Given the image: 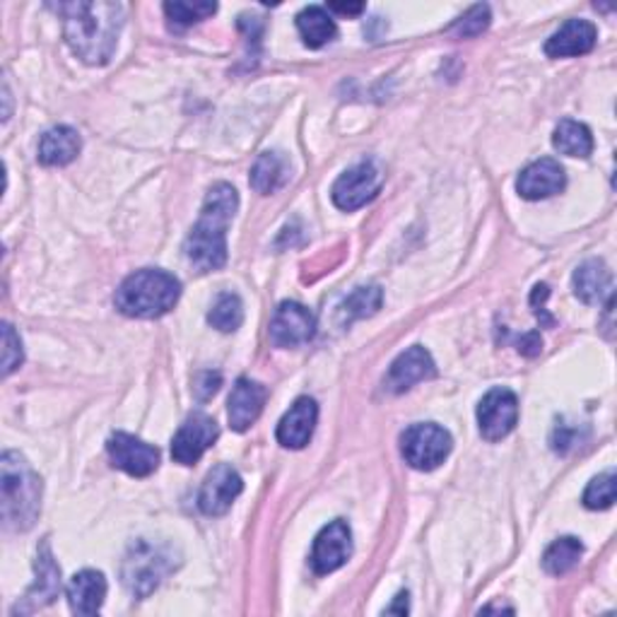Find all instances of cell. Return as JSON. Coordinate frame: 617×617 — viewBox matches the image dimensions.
I'll return each instance as SVG.
<instances>
[{
    "mask_svg": "<svg viewBox=\"0 0 617 617\" xmlns=\"http://www.w3.org/2000/svg\"><path fill=\"white\" fill-rule=\"evenodd\" d=\"M56 10L63 15L65 42L71 44L73 54L89 65L109 63L124 28L126 8L102 0L92 3L77 0V3H61Z\"/></svg>",
    "mask_w": 617,
    "mask_h": 617,
    "instance_id": "obj_1",
    "label": "cell"
},
{
    "mask_svg": "<svg viewBox=\"0 0 617 617\" xmlns=\"http://www.w3.org/2000/svg\"><path fill=\"white\" fill-rule=\"evenodd\" d=\"M240 208V195L230 183L220 181L208 191L201 217L187 236L183 252L199 273L217 270L227 264V230Z\"/></svg>",
    "mask_w": 617,
    "mask_h": 617,
    "instance_id": "obj_2",
    "label": "cell"
},
{
    "mask_svg": "<svg viewBox=\"0 0 617 617\" xmlns=\"http://www.w3.org/2000/svg\"><path fill=\"white\" fill-rule=\"evenodd\" d=\"M3 470V526L8 531H30L42 509V480H39L32 466L24 461L18 451H6L0 458Z\"/></svg>",
    "mask_w": 617,
    "mask_h": 617,
    "instance_id": "obj_3",
    "label": "cell"
},
{
    "mask_svg": "<svg viewBox=\"0 0 617 617\" xmlns=\"http://www.w3.org/2000/svg\"><path fill=\"white\" fill-rule=\"evenodd\" d=\"M181 297V283L164 270H138L118 285L116 309L130 319L164 317Z\"/></svg>",
    "mask_w": 617,
    "mask_h": 617,
    "instance_id": "obj_4",
    "label": "cell"
},
{
    "mask_svg": "<svg viewBox=\"0 0 617 617\" xmlns=\"http://www.w3.org/2000/svg\"><path fill=\"white\" fill-rule=\"evenodd\" d=\"M454 449L449 432L435 423H417L403 432L401 454L417 470H435Z\"/></svg>",
    "mask_w": 617,
    "mask_h": 617,
    "instance_id": "obj_5",
    "label": "cell"
},
{
    "mask_svg": "<svg viewBox=\"0 0 617 617\" xmlns=\"http://www.w3.org/2000/svg\"><path fill=\"white\" fill-rule=\"evenodd\" d=\"M384 174L374 162H360L350 167L348 172L333 183L331 199L340 210H360L370 201L376 199V193L382 191Z\"/></svg>",
    "mask_w": 617,
    "mask_h": 617,
    "instance_id": "obj_6",
    "label": "cell"
},
{
    "mask_svg": "<svg viewBox=\"0 0 617 617\" xmlns=\"http://www.w3.org/2000/svg\"><path fill=\"white\" fill-rule=\"evenodd\" d=\"M167 572H169V562L160 550L148 543H140L124 562V584L128 586L130 594L142 598L160 586L162 576Z\"/></svg>",
    "mask_w": 617,
    "mask_h": 617,
    "instance_id": "obj_7",
    "label": "cell"
},
{
    "mask_svg": "<svg viewBox=\"0 0 617 617\" xmlns=\"http://www.w3.org/2000/svg\"><path fill=\"white\" fill-rule=\"evenodd\" d=\"M268 333L278 348H299L317 333V317L299 301H283L273 313Z\"/></svg>",
    "mask_w": 617,
    "mask_h": 617,
    "instance_id": "obj_8",
    "label": "cell"
},
{
    "mask_svg": "<svg viewBox=\"0 0 617 617\" xmlns=\"http://www.w3.org/2000/svg\"><path fill=\"white\" fill-rule=\"evenodd\" d=\"M220 437V427L213 417L205 413H193L187 417V423L179 427L172 439V458L181 466L199 464L203 454L213 446Z\"/></svg>",
    "mask_w": 617,
    "mask_h": 617,
    "instance_id": "obj_9",
    "label": "cell"
},
{
    "mask_svg": "<svg viewBox=\"0 0 617 617\" xmlns=\"http://www.w3.org/2000/svg\"><path fill=\"white\" fill-rule=\"evenodd\" d=\"M519 423V398L509 389H492L478 405L480 435L488 442H500Z\"/></svg>",
    "mask_w": 617,
    "mask_h": 617,
    "instance_id": "obj_10",
    "label": "cell"
},
{
    "mask_svg": "<svg viewBox=\"0 0 617 617\" xmlns=\"http://www.w3.org/2000/svg\"><path fill=\"white\" fill-rule=\"evenodd\" d=\"M111 464L134 478H148L160 466V451L126 432H116L107 442Z\"/></svg>",
    "mask_w": 617,
    "mask_h": 617,
    "instance_id": "obj_11",
    "label": "cell"
},
{
    "mask_svg": "<svg viewBox=\"0 0 617 617\" xmlns=\"http://www.w3.org/2000/svg\"><path fill=\"white\" fill-rule=\"evenodd\" d=\"M244 482L242 476L232 466L220 464L205 476V482L199 494V507L205 517L227 514L236 497L242 494Z\"/></svg>",
    "mask_w": 617,
    "mask_h": 617,
    "instance_id": "obj_12",
    "label": "cell"
},
{
    "mask_svg": "<svg viewBox=\"0 0 617 617\" xmlns=\"http://www.w3.org/2000/svg\"><path fill=\"white\" fill-rule=\"evenodd\" d=\"M352 555V533L345 521H333L321 529L313 541L311 550V567L317 574H331L343 567Z\"/></svg>",
    "mask_w": 617,
    "mask_h": 617,
    "instance_id": "obj_13",
    "label": "cell"
},
{
    "mask_svg": "<svg viewBox=\"0 0 617 617\" xmlns=\"http://www.w3.org/2000/svg\"><path fill=\"white\" fill-rule=\"evenodd\" d=\"M437 374L435 370V360L425 348H411L401 352L396 360H393L391 370L384 379V389L389 393H405L411 391L415 384L425 382V379H432Z\"/></svg>",
    "mask_w": 617,
    "mask_h": 617,
    "instance_id": "obj_14",
    "label": "cell"
},
{
    "mask_svg": "<svg viewBox=\"0 0 617 617\" xmlns=\"http://www.w3.org/2000/svg\"><path fill=\"white\" fill-rule=\"evenodd\" d=\"M564 187H567V177H564V169L560 162L550 160H538L533 164H529L523 169L519 181H517V191L521 199L526 201H543L550 199V195L560 193Z\"/></svg>",
    "mask_w": 617,
    "mask_h": 617,
    "instance_id": "obj_15",
    "label": "cell"
},
{
    "mask_svg": "<svg viewBox=\"0 0 617 617\" xmlns=\"http://www.w3.org/2000/svg\"><path fill=\"white\" fill-rule=\"evenodd\" d=\"M34 570H36L34 586L28 591V596H24L22 606H18L12 613H32L36 608L49 606V603H54L58 598L61 570L56 567V562H54V555H51L49 543H44L42 550H39Z\"/></svg>",
    "mask_w": 617,
    "mask_h": 617,
    "instance_id": "obj_16",
    "label": "cell"
},
{
    "mask_svg": "<svg viewBox=\"0 0 617 617\" xmlns=\"http://www.w3.org/2000/svg\"><path fill=\"white\" fill-rule=\"evenodd\" d=\"M319 405L313 398H297L290 411H287L278 425V442L285 449H305L309 444L313 429H317Z\"/></svg>",
    "mask_w": 617,
    "mask_h": 617,
    "instance_id": "obj_17",
    "label": "cell"
},
{
    "mask_svg": "<svg viewBox=\"0 0 617 617\" xmlns=\"http://www.w3.org/2000/svg\"><path fill=\"white\" fill-rule=\"evenodd\" d=\"M268 398L266 386H260L258 382H252V379H240L234 384L232 396H230V425L236 432H246L252 427L256 419L264 413V405Z\"/></svg>",
    "mask_w": 617,
    "mask_h": 617,
    "instance_id": "obj_18",
    "label": "cell"
},
{
    "mask_svg": "<svg viewBox=\"0 0 617 617\" xmlns=\"http://www.w3.org/2000/svg\"><path fill=\"white\" fill-rule=\"evenodd\" d=\"M598 32L588 20H570L545 42V54L550 58L584 56L596 46Z\"/></svg>",
    "mask_w": 617,
    "mask_h": 617,
    "instance_id": "obj_19",
    "label": "cell"
},
{
    "mask_svg": "<svg viewBox=\"0 0 617 617\" xmlns=\"http://www.w3.org/2000/svg\"><path fill=\"white\" fill-rule=\"evenodd\" d=\"M107 598V579L97 570L77 572L68 584V603L75 615H97Z\"/></svg>",
    "mask_w": 617,
    "mask_h": 617,
    "instance_id": "obj_20",
    "label": "cell"
},
{
    "mask_svg": "<svg viewBox=\"0 0 617 617\" xmlns=\"http://www.w3.org/2000/svg\"><path fill=\"white\" fill-rule=\"evenodd\" d=\"M83 140L71 126H54L39 140V162L46 167L71 164L81 155Z\"/></svg>",
    "mask_w": 617,
    "mask_h": 617,
    "instance_id": "obj_21",
    "label": "cell"
},
{
    "mask_svg": "<svg viewBox=\"0 0 617 617\" xmlns=\"http://www.w3.org/2000/svg\"><path fill=\"white\" fill-rule=\"evenodd\" d=\"M574 295L584 305H600L613 297V273L598 258H591L574 273Z\"/></svg>",
    "mask_w": 617,
    "mask_h": 617,
    "instance_id": "obj_22",
    "label": "cell"
},
{
    "mask_svg": "<svg viewBox=\"0 0 617 617\" xmlns=\"http://www.w3.org/2000/svg\"><path fill=\"white\" fill-rule=\"evenodd\" d=\"M297 30L309 49H321L326 44H331L338 36V28H336L333 18L328 15V10H323L319 6H311L299 12Z\"/></svg>",
    "mask_w": 617,
    "mask_h": 617,
    "instance_id": "obj_23",
    "label": "cell"
},
{
    "mask_svg": "<svg viewBox=\"0 0 617 617\" xmlns=\"http://www.w3.org/2000/svg\"><path fill=\"white\" fill-rule=\"evenodd\" d=\"M290 179V164H287L285 157L280 152H264L256 160L252 169V187L258 193H275L280 187H285V181Z\"/></svg>",
    "mask_w": 617,
    "mask_h": 617,
    "instance_id": "obj_24",
    "label": "cell"
},
{
    "mask_svg": "<svg viewBox=\"0 0 617 617\" xmlns=\"http://www.w3.org/2000/svg\"><path fill=\"white\" fill-rule=\"evenodd\" d=\"M384 301V292L379 285H366V287H358L343 305L338 309V321L343 326H350L352 321L372 317L379 309H382Z\"/></svg>",
    "mask_w": 617,
    "mask_h": 617,
    "instance_id": "obj_25",
    "label": "cell"
},
{
    "mask_svg": "<svg viewBox=\"0 0 617 617\" xmlns=\"http://www.w3.org/2000/svg\"><path fill=\"white\" fill-rule=\"evenodd\" d=\"M553 146L562 155L582 157V160H586V157L594 152V136H591V130L584 124L564 118V121H560V126L555 128Z\"/></svg>",
    "mask_w": 617,
    "mask_h": 617,
    "instance_id": "obj_26",
    "label": "cell"
},
{
    "mask_svg": "<svg viewBox=\"0 0 617 617\" xmlns=\"http://www.w3.org/2000/svg\"><path fill=\"white\" fill-rule=\"evenodd\" d=\"M582 553H584V545L579 543V538H572V535L560 538V541H555L545 550L543 567L547 574L562 576L576 567V562H579Z\"/></svg>",
    "mask_w": 617,
    "mask_h": 617,
    "instance_id": "obj_27",
    "label": "cell"
},
{
    "mask_svg": "<svg viewBox=\"0 0 617 617\" xmlns=\"http://www.w3.org/2000/svg\"><path fill=\"white\" fill-rule=\"evenodd\" d=\"M208 321H210V326L217 328V331H222V333L236 331V328H240L242 321H244L242 299L232 295V292L220 295L215 299L213 309H210V313H208Z\"/></svg>",
    "mask_w": 617,
    "mask_h": 617,
    "instance_id": "obj_28",
    "label": "cell"
},
{
    "mask_svg": "<svg viewBox=\"0 0 617 617\" xmlns=\"http://www.w3.org/2000/svg\"><path fill=\"white\" fill-rule=\"evenodd\" d=\"M167 20L174 24V28H191V24H199L205 18L215 15L217 6L215 3H187V0H174V3H164Z\"/></svg>",
    "mask_w": 617,
    "mask_h": 617,
    "instance_id": "obj_29",
    "label": "cell"
},
{
    "mask_svg": "<svg viewBox=\"0 0 617 617\" xmlns=\"http://www.w3.org/2000/svg\"><path fill=\"white\" fill-rule=\"evenodd\" d=\"M613 504H615V472L608 470L588 482V488L584 492V507L598 511V509H610Z\"/></svg>",
    "mask_w": 617,
    "mask_h": 617,
    "instance_id": "obj_30",
    "label": "cell"
},
{
    "mask_svg": "<svg viewBox=\"0 0 617 617\" xmlns=\"http://www.w3.org/2000/svg\"><path fill=\"white\" fill-rule=\"evenodd\" d=\"M490 28V8L488 6H472L464 18H458L449 30V34L458 36V39H470V36H478L485 30Z\"/></svg>",
    "mask_w": 617,
    "mask_h": 617,
    "instance_id": "obj_31",
    "label": "cell"
},
{
    "mask_svg": "<svg viewBox=\"0 0 617 617\" xmlns=\"http://www.w3.org/2000/svg\"><path fill=\"white\" fill-rule=\"evenodd\" d=\"M22 364V343L12 331V326H3V376H10Z\"/></svg>",
    "mask_w": 617,
    "mask_h": 617,
    "instance_id": "obj_32",
    "label": "cell"
},
{
    "mask_svg": "<svg viewBox=\"0 0 617 617\" xmlns=\"http://www.w3.org/2000/svg\"><path fill=\"white\" fill-rule=\"evenodd\" d=\"M222 384V376L217 372H201L195 376V393H199L201 401H208L210 396H215L217 389Z\"/></svg>",
    "mask_w": 617,
    "mask_h": 617,
    "instance_id": "obj_33",
    "label": "cell"
},
{
    "mask_svg": "<svg viewBox=\"0 0 617 617\" xmlns=\"http://www.w3.org/2000/svg\"><path fill=\"white\" fill-rule=\"evenodd\" d=\"M541 336L538 333H529L523 340H519V352L523 354H529V358H533V354L541 352Z\"/></svg>",
    "mask_w": 617,
    "mask_h": 617,
    "instance_id": "obj_34",
    "label": "cell"
},
{
    "mask_svg": "<svg viewBox=\"0 0 617 617\" xmlns=\"http://www.w3.org/2000/svg\"><path fill=\"white\" fill-rule=\"evenodd\" d=\"M328 10H331V12H340V15H360V12L364 10V6H362V3H352V6L331 3V6H328Z\"/></svg>",
    "mask_w": 617,
    "mask_h": 617,
    "instance_id": "obj_35",
    "label": "cell"
},
{
    "mask_svg": "<svg viewBox=\"0 0 617 617\" xmlns=\"http://www.w3.org/2000/svg\"><path fill=\"white\" fill-rule=\"evenodd\" d=\"M386 613L389 615H405V613H408V594H405V591H401V594L396 596V603H393V606H389Z\"/></svg>",
    "mask_w": 617,
    "mask_h": 617,
    "instance_id": "obj_36",
    "label": "cell"
}]
</instances>
